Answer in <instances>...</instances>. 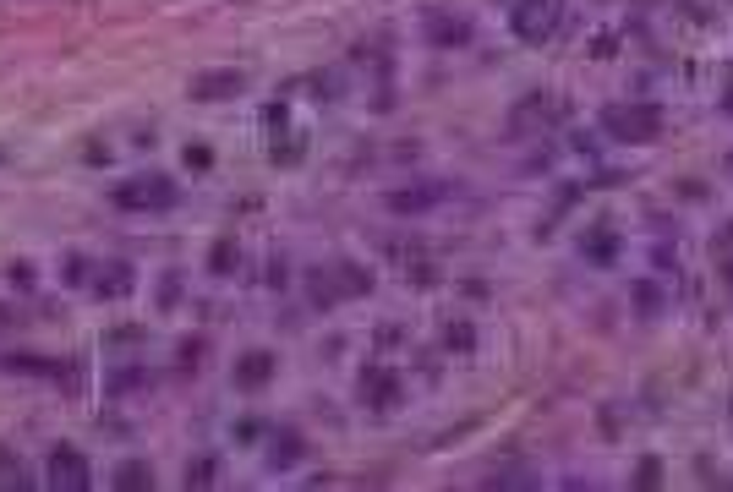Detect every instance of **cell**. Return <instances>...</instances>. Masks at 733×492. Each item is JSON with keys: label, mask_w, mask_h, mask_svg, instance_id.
<instances>
[{"label": "cell", "mask_w": 733, "mask_h": 492, "mask_svg": "<svg viewBox=\"0 0 733 492\" xmlns=\"http://www.w3.org/2000/svg\"><path fill=\"white\" fill-rule=\"evenodd\" d=\"M176 181L159 170H143V175H126L121 186L110 192V203L121 208V214H165V208H176Z\"/></svg>", "instance_id": "obj_1"}, {"label": "cell", "mask_w": 733, "mask_h": 492, "mask_svg": "<svg viewBox=\"0 0 733 492\" xmlns=\"http://www.w3.org/2000/svg\"><path fill=\"white\" fill-rule=\"evenodd\" d=\"M602 132H608L613 143H624V148L651 143V137L662 132V104H646V99H635V104H608V110H602Z\"/></svg>", "instance_id": "obj_2"}, {"label": "cell", "mask_w": 733, "mask_h": 492, "mask_svg": "<svg viewBox=\"0 0 733 492\" xmlns=\"http://www.w3.org/2000/svg\"><path fill=\"white\" fill-rule=\"evenodd\" d=\"M356 400H362L372 416H389V410H400V400H405V378L394 367H383V361H372V367H362V378H356Z\"/></svg>", "instance_id": "obj_3"}, {"label": "cell", "mask_w": 733, "mask_h": 492, "mask_svg": "<svg viewBox=\"0 0 733 492\" xmlns=\"http://www.w3.org/2000/svg\"><path fill=\"white\" fill-rule=\"evenodd\" d=\"M558 17H564V0H515V6H509V28H515L520 44L553 39Z\"/></svg>", "instance_id": "obj_4"}, {"label": "cell", "mask_w": 733, "mask_h": 492, "mask_svg": "<svg viewBox=\"0 0 733 492\" xmlns=\"http://www.w3.org/2000/svg\"><path fill=\"white\" fill-rule=\"evenodd\" d=\"M44 482L55 492H88L93 471H88V454L77 443H55L50 449V465H44Z\"/></svg>", "instance_id": "obj_5"}, {"label": "cell", "mask_w": 733, "mask_h": 492, "mask_svg": "<svg viewBox=\"0 0 733 492\" xmlns=\"http://www.w3.org/2000/svg\"><path fill=\"white\" fill-rule=\"evenodd\" d=\"M88 290H93L99 301H126V296L137 290V268L126 263V257H110V263H99V268H93Z\"/></svg>", "instance_id": "obj_6"}, {"label": "cell", "mask_w": 733, "mask_h": 492, "mask_svg": "<svg viewBox=\"0 0 733 492\" xmlns=\"http://www.w3.org/2000/svg\"><path fill=\"white\" fill-rule=\"evenodd\" d=\"M274 372H279V356H274V350H247V356H236L230 378H236L241 394H258V389H269V383H274Z\"/></svg>", "instance_id": "obj_7"}, {"label": "cell", "mask_w": 733, "mask_h": 492, "mask_svg": "<svg viewBox=\"0 0 733 492\" xmlns=\"http://www.w3.org/2000/svg\"><path fill=\"white\" fill-rule=\"evenodd\" d=\"M241 88H247V72H236V66H219V72H197L192 77V99L197 104H225V99H236Z\"/></svg>", "instance_id": "obj_8"}, {"label": "cell", "mask_w": 733, "mask_h": 492, "mask_svg": "<svg viewBox=\"0 0 733 492\" xmlns=\"http://www.w3.org/2000/svg\"><path fill=\"white\" fill-rule=\"evenodd\" d=\"M422 33H427L433 50H460V44H471V22H465L460 11H427Z\"/></svg>", "instance_id": "obj_9"}, {"label": "cell", "mask_w": 733, "mask_h": 492, "mask_svg": "<svg viewBox=\"0 0 733 492\" xmlns=\"http://www.w3.org/2000/svg\"><path fill=\"white\" fill-rule=\"evenodd\" d=\"M301 460H307V438L296 427H274L269 443H263V465L269 471H296Z\"/></svg>", "instance_id": "obj_10"}, {"label": "cell", "mask_w": 733, "mask_h": 492, "mask_svg": "<svg viewBox=\"0 0 733 492\" xmlns=\"http://www.w3.org/2000/svg\"><path fill=\"white\" fill-rule=\"evenodd\" d=\"M444 197H449L444 181H416V186H394L389 208H394V214H427V208H438Z\"/></svg>", "instance_id": "obj_11"}, {"label": "cell", "mask_w": 733, "mask_h": 492, "mask_svg": "<svg viewBox=\"0 0 733 492\" xmlns=\"http://www.w3.org/2000/svg\"><path fill=\"white\" fill-rule=\"evenodd\" d=\"M548 121H558L553 93H526V99L509 110V126H515V132H537V126H548Z\"/></svg>", "instance_id": "obj_12"}, {"label": "cell", "mask_w": 733, "mask_h": 492, "mask_svg": "<svg viewBox=\"0 0 733 492\" xmlns=\"http://www.w3.org/2000/svg\"><path fill=\"white\" fill-rule=\"evenodd\" d=\"M580 257H586V263H597V268H608L613 257H619V230H613L608 219L586 225V230H580Z\"/></svg>", "instance_id": "obj_13"}, {"label": "cell", "mask_w": 733, "mask_h": 492, "mask_svg": "<svg viewBox=\"0 0 733 492\" xmlns=\"http://www.w3.org/2000/svg\"><path fill=\"white\" fill-rule=\"evenodd\" d=\"M110 487H121V492H148L154 487V465L148 460H121L110 471Z\"/></svg>", "instance_id": "obj_14"}, {"label": "cell", "mask_w": 733, "mask_h": 492, "mask_svg": "<svg viewBox=\"0 0 733 492\" xmlns=\"http://www.w3.org/2000/svg\"><path fill=\"white\" fill-rule=\"evenodd\" d=\"M241 268V241L236 236H219L214 246H208V274L214 279H230Z\"/></svg>", "instance_id": "obj_15"}, {"label": "cell", "mask_w": 733, "mask_h": 492, "mask_svg": "<svg viewBox=\"0 0 733 492\" xmlns=\"http://www.w3.org/2000/svg\"><path fill=\"white\" fill-rule=\"evenodd\" d=\"M329 274H334V290H340V301L367 296V290H372V268H362V263H340V268H329Z\"/></svg>", "instance_id": "obj_16"}, {"label": "cell", "mask_w": 733, "mask_h": 492, "mask_svg": "<svg viewBox=\"0 0 733 492\" xmlns=\"http://www.w3.org/2000/svg\"><path fill=\"white\" fill-rule=\"evenodd\" d=\"M181 482H186V487H214V482H219V454H192Z\"/></svg>", "instance_id": "obj_17"}, {"label": "cell", "mask_w": 733, "mask_h": 492, "mask_svg": "<svg viewBox=\"0 0 733 492\" xmlns=\"http://www.w3.org/2000/svg\"><path fill=\"white\" fill-rule=\"evenodd\" d=\"M444 350H455V356H471V350H476V328L465 323V318H449V323H444Z\"/></svg>", "instance_id": "obj_18"}, {"label": "cell", "mask_w": 733, "mask_h": 492, "mask_svg": "<svg viewBox=\"0 0 733 492\" xmlns=\"http://www.w3.org/2000/svg\"><path fill=\"white\" fill-rule=\"evenodd\" d=\"M635 312H641L646 323L662 318V285L657 279H641V285H635Z\"/></svg>", "instance_id": "obj_19"}, {"label": "cell", "mask_w": 733, "mask_h": 492, "mask_svg": "<svg viewBox=\"0 0 733 492\" xmlns=\"http://www.w3.org/2000/svg\"><path fill=\"white\" fill-rule=\"evenodd\" d=\"M0 487H6V492H11V487H33V476L22 471V460L6 449V443H0Z\"/></svg>", "instance_id": "obj_20"}, {"label": "cell", "mask_w": 733, "mask_h": 492, "mask_svg": "<svg viewBox=\"0 0 733 492\" xmlns=\"http://www.w3.org/2000/svg\"><path fill=\"white\" fill-rule=\"evenodd\" d=\"M208 356V339L203 334H192V339H181V345H176V367L181 372H197V361H203Z\"/></svg>", "instance_id": "obj_21"}, {"label": "cell", "mask_w": 733, "mask_h": 492, "mask_svg": "<svg viewBox=\"0 0 733 492\" xmlns=\"http://www.w3.org/2000/svg\"><path fill=\"white\" fill-rule=\"evenodd\" d=\"M307 296H312V307H334V301H340V290H334V274H312V285H307Z\"/></svg>", "instance_id": "obj_22"}, {"label": "cell", "mask_w": 733, "mask_h": 492, "mask_svg": "<svg viewBox=\"0 0 733 492\" xmlns=\"http://www.w3.org/2000/svg\"><path fill=\"white\" fill-rule=\"evenodd\" d=\"M6 279H11V290H22V296H28L33 285H39V279H33V263H11V268H6Z\"/></svg>", "instance_id": "obj_23"}, {"label": "cell", "mask_w": 733, "mask_h": 492, "mask_svg": "<svg viewBox=\"0 0 733 492\" xmlns=\"http://www.w3.org/2000/svg\"><path fill=\"white\" fill-rule=\"evenodd\" d=\"M181 159H186V170H208V164H214L208 143H186V148H181Z\"/></svg>", "instance_id": "obj_24"}, {"label": "cell", "mask_w": 733, "mask_h": 492, "mask_svg": "<svg viewBox=\"0 0 733 492\" xmlns=\"http://www.w3.org/2000/svg\"><path fill=\"white\" fill-rule=\"evenodd\" d=\"M83 274H93V268H88L83 257L72 252V257H66V285H83Z\"/></svg>", "instance_id": "obj_25"}, {"label": "cell", "mask_w": 733, "mask_h": 492, "mask_svg": "<svg viewBox=\"0 0 733 492\" xmlns=\"http://www.w3.org/2000/svg\"><path fill=\"white\" fill-rule=\"evenodd\" d=\"M657 476H662V465H657V460H641V471H635V487H657Z\"/></svg>", "instance_id": "obj_26"}, {"label": "cell", "mask_w": 733, "mask_h": 492, "mask_svg": "<svg viewBox=\"0 0 733 492\" xmlns=\"http://www.w3.org/2000/svg\"><path fill=\"white\" fill-rule=\"evenodd\" d=\"M137 383H143V372L132 367V372H115V383H110V389H115V394H126V389H137Z\"/></svg>", "instance_id": "obj_27"}, {"label": "cell", "mask_w": 733, "mask_h": 492, "mask_svg": "<svg viewBox=\"0 0 733 492\" xmlns=\"http://www.w3.org/2000/svg\"><path fill=\"white\" fill-rule=\"evenodd\" d=\"M526 482H531L526 471H498V476H493V487H526Z\"/></svg>", "instance_id": "obj_28"}, {"label": "cell", "mask_w": 733, "mask_h": 492, "mask_svg": "<svg viewBox=\"0 0 733 492\" xmlns=\"http://www.w3.org/2000/svg\"><path fill=\"white\" fill-rule=\"evenodd\" d=\"M285 274H290L285 257H274V263H269V285H285Z\"/></svg>", "instance_id": "obj_29"}, {"label": "cell", "mask_w": 733, "mask_h": 492, "mask_svg": "<svg viewBox=\"0 0 733 492\" xmlns=\"http://www.w3.org/2000/svg\"><path fill=\"white\" fill-rule=\"evenodd\" d=\"M83 159H88V164H104V159H110V148H104V143H88Z\"/></svg>", "instance_id": "obj_30"}, {"label": "cell", "mask_w": 733, "mask_h": 492, "mask_svg": "<svg viewBox=\"0 0 733 492\" xmlns=\"http://www.w3.org/2000/svg\"><path fill=\"white\" fill-rule=\"evenodd\" d=\"M723 104H728V110H733V72H728V88H723Z\"/></svg>", "instance_id": "obj_31"}, {"label": "cell", "mask_w": 733, "mask_h": 492, "mask_svg": "<svg viewBox=\"0 0 733 492\" xmlns=\"http://www.w3.org/2000/svg\"><path fill=\"white\" fill-rule=\"evenodd\" d=\"M728 170H733V159H728Z\"/></svg>", "instance_id": "obj_32"}]
</instances>
